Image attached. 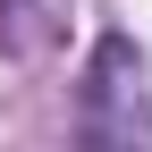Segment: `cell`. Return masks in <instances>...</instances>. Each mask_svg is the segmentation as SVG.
Returning <instances> with one entry per match:
<instances>
[{"mask_svg":"<svg viewBox=\"0 0 152 152\" xmlns=\"http://www.w3.org/2000/svg\"><path fill=\"white\" fill-rule=\"evenodd\" d=\"M144 76H152L144 42L110 26L93 42V59H85V110H76L85 144H152V85Z\"/></svg>","mask_w":152,"mask_h":152,"instance_id":"6da1fadb","label":"cell"},{"mask_svg":"<svg viewBox=\"0 0 152 152\" xmlns=\"http://www.w3.org/2000/svg\"><path fill=\"white\" fill-rule=\"evenodd\" d=\"M26 17H34L26 0H0V51H26Z\"/></svg>","mask_w":152,"mask_h":152,"instance_id":"7a4b0ae2","label":"cell"}]
</instances>
